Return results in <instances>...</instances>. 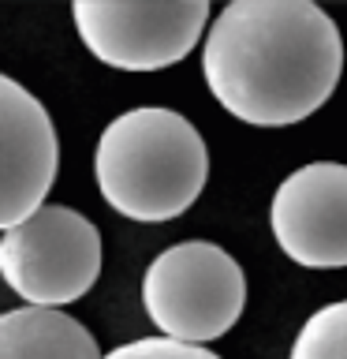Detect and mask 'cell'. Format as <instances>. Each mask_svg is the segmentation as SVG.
Instances as JSON below:
<instances>
[{"label":"cell","mask_w":347,"mask_h":359,"mask_svg":"<svg viewBox=\"0 0 347 359\" xmlns=\"http://www.w3.org/2000/svg\"><path fill=\"white\" fill-rule=\"evenodd\" d=\"M97 191L127 221H172L198 202L209 180V150L183 112L127 109L97 139Z\"/></svg>","instance_id":"cell-2"},{"label":"cell","mask_w":347,"mask_h":359,"mask_svg":"<svg viewBox=\"0 0 347 359\" xmlns=\"http://www.w3.org/2000/svg\"><path fill=\"white\" fill-rule=\"evenodd\" d=\"M60 168V139L49 112L11 75H0V229L45 210Z\"/></svg>","instance_id":"cell-7"},{"label":"cell","mask_w":347,"mask_h":359,"mask_svg":"<svg viewBox=\"0 0 347 359\" xmlns=\"http://www.w3.org/2000/svg\"><path fill=\"white\" fill-rule=\"evenodd\" d=\"M105 359H220V355L209 352V348H198V344L168 341V337H142V341L112 348Z\"/></svg>","instance_id":"cell-10"},{"label":"cell","mask_w":347,"mask_h":359,"mask_svg":"<svg viewBox=\"0 0 347 359\" xmlns=\"http://www.w3.org/2000/svg\"><path fill=\"white\" fill-rule=\"evenodd\" d=\"M0 359H105L78 318L52 307H15L0 314Z\"/></svg>","instance_id":"cell-8"},{"label":"cell","mask_w":347,"mask_h":359,"mask_svg":"<svg viewBox=\"0 0 347 359\" xmlns=\"http://www.w3.org/2000/svg\"><path fill=\"white\" fill-rule=\"evenodd\" d=\"M288 359H347V299L313 311L291 341Z\"/></svg>","instance_id":"cell-9"},{"label":"cell","mask_w":347,"mask_h":359,"mask_svg":"<svg viewBox=\"0 0 347 359\" xmlns=\"http://www.w3.org/2000/svg\"><path fill=\"white\" fill-rule=\"evenodd\" d=\"M71 19L83 45L101 64L120 72H161L179 64L201 41L209 22L206 0H172V4H105L78 0Z\"/></svg>","instance_id":"cell-5"},{"label":"cell","mask_w":347,"mask_h":359,"mask_svg":"<svg viewBox=\"0 0 347 359\" xmlns=\"http://www.w3.org/2000/svg\"><path fill=\"white\" fill-rule=\"evenodd\" d=\"M142 307L161 337L206 348L239 322L246 307V273L209 240L172 243L146 269Z\"/></svg>","instance_id":"cell-3"},{"label":"cell","mask_w":347,"mask_h":359,"mask_svg":"<svg viewBox=\"0 0 347 359\" xmlns=\"http://www.w3.org/2000/svg\"><path fill=\"white\" fill-rule=\"evenodd\" d=\"M344 72L340 27L313 0H235L201 45L209 94L250 128H288L332 97Z\"/></svg>","instance_id":"cell-1"},{"label":"cell","mask_w":347,"mask_h":359,"mask_svg":"<svg viewBox=\"0 0 347 359\" xmlns=\"http://www.w3.org/2000/svg\"><path fill=\"white\" fill-rule=\"evenodd\" d=\"M269 224L280 251L302 269L347 266V165L310 161L284 176Z\"/></svg>","instance_id":"cell-6"},{"label":"cell","mask_w":347,"mask_h":359,"mask_svg":"<svg viewBox=\"0 0 347 359\" xmlns=\"http://www.w3.org/2000/svg\"><path fill=\"white\" fill-rule=\"evenodd\" d=\"M0 273L27 307L64 311L101 277V232L71 206H45L0 236Z\"/></svg>","instance_id":"cell-4"}]
</instances>
